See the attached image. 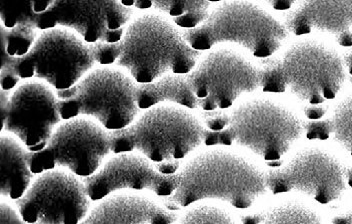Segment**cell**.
<instances>
[{"label": "cell", "instance_id": "1", "mask_svg": "<svg viewBox=\"0 0 352 224\" xmlns=\"http://www.w3.org/2000/svg\"><path fill=\"white\" fill-rule=\"evenodd\" d=\"M90 47L98 64H116L138 84L154 82L169 73H189L201 56L170 21L156 14L134 19L120 42H98Z\"/></svg>", "mask_w": 352, "mask_h": 224}, {"label": "cell", "instance_id": "2", "mask_svg": "<svg viewBox=\"0 0 352 224\" xmlns=\"http://www.w3.org/2000/svg\"><path fill=\"white\" fill-rule=\"evenodd\" d=\"M178 173L182 182L169 201L182 208L204 199H219L245 210L266 192L263 171L246 158L226 149L198 153Z\"/></svg>", "mask_w": 352, "mask_h": 224}, {"label": "cell", "instance_id": "3", "mask_svg": "<svg viewBox=\"0 0 352 224\" xmlns=\"http://www.w3.org/2000/svg\"><path fill=\"white\" fill-rule=\"evenodd\" d=\"M257 68L264 92H288L310 105L336 98L346 80L340 55L327 44L308 39L292 44L281 57H267Z\"/></svg>", "mask_w": 352, "mask_h": 224}, {"label": "cell", "instance_id": "4", "mask_svg": "<svg viewBox=\"0 0 352 224\" xmlns=\"http://www.w3.org/2000/svg\"><path fill=\"white\" fill-rule=\"evenodd\" d=\"M305 122L292 109L267 99L248 101L228 114L219 132L206 128L208 147L237 146L267 162L280 160L302 137Z\"/></svg>", "mask_w": 352, "mask_h": 224}, {"label": "cell", "instance_id": "5", "mask_svg": "<svg viewBox=\"0 0 352 224\" xmlns=\"http://www.w3.org/2000/svg\"><path fill=\"white\" fill-rule=\"evenodd\" d=\"M193 49L206 51L219 44H236L253 56L267 58L287 39L283 24L246 0H222L199 26L182 33Z\"/></svg>", "mask_w": 352, "mask_h": 224}, {"label": "cell", "instance_id": "6", "mask_svg": "<svg viewBox=\"0 0 352 224\" xmlns=\"http://www.w3.org/2000/svg\"><path fill=\"white\" fill-rule=\"evenodd\" d=\"M113 155L140 151L153 162L184 159L204 142L206 127L182 106L156 105L126 128L109 131Z\"/></svg>", "mask_w": 352, "mask_h": 224}, {"label": "cell", "instance_id": "7", "mask_svg": "<svg viewBox=\"0 0 352 224\" xmlns=\"http://www.w3.org/2000/svg\"><path fill=\"white\" fill-rule=\"evenodd\" d=\"M131 77L114 68L91 70L69 89L56 91L63 120L88 117L109 131L124 129L134 122L140 108Z\"/></svg>", "mask_w": 352, "mask_h": 224}, {"label": "cell", "instance_id": "8", "mask_svg": "<svg viewBox=\"0 0 352 224\" xmlns=\"http://www.w3.org/2000/svg\"><path fill=\"white\" fill-rule=\"evenodd\" d=\"M96 64L90 44L63 27L41 32L23 57L2 53L1 67L10 66L21 80H43L56 91L77 84Z\"/></svg>", "mask_w": 352, "mask_h": 224}, {"label": "cell", "instance_id": "9", "mask_svg": "<svg viewBox=\"0 0 352 224\" xmlns=\"http://www.w3.org/2000/svg\"><path fill=\"white\" fill-rule=\"evenodd\" d=\"M111 153L109 132L81 116L59 125L47 146L39 151H28L26 158L34 175L65 169L83 179L96 173Z\"/></svg>", "mask_w": 352, "mask_h": 224}, {"label": "cell", "instance_id": "10", "mask_svg": "<svg viewBox=\"0 0 352 224\" xmlns=\"http://www.w3.org/2000/svg\"><path fill=\"white\" fill-rule=\"evenodd\" d=\"M184 79L199 100V109L206 111L228 109L243 94L261 88L258 68L239 52L224 48L200 57Z\"/></svg>", "mask_w": 352, "mask_h": 224}, {"label": "cell", "instance_id": "11", "mask_svg": "<svg viewBox=\"0 0 352 224\" xmlns=\"http://www.w3.org/2000/svg\"><path fill=\"white\" fill-rule=\"evenodd\" d=\"M351 184V169L324 149L305 148L280 169L264 173L266 188L274 195L297 192L321 204L338 201Z\"/></svg>", "mask_w": 352, "mask_h": 224}, {"label": "cell", "instance_id": "12", "mask_svg": "<svg viewBox=\"0 0 352 224\" xmlns=\"http://www.w3.org/2000/svg\"><path fill=\"white\" fill-rule=\"evenodd\" d=\"M85 182L69 171L41 173L16 206L25 223H82L89 210Z\"/></svg>", "mask_w": 352, "mask_h": 224}, {"label": "cell", "instance_id": "13", "mask_svg": "<svg viewBox=\"0 0 352 224\" xmlns=\"http://www.w3.org/2000/svg\"><path fill=\"white\" fill-rule=\"evenodd\" d=\"M133 11L120 0H54L39 15V32L63 27L76 32L85 42H120Z\"/></svg>", "mask_w": 352, "mask_h": 224}, {"label": "cell", "instance_id": "14", "mask_svg": "<svg viewBox=\"0 0 352 224\" xmlns=\"http://www.w3.org/2000/svg\"><path fill=\"white\" fill-rule=\"evenodd\" d=\"M46 82L25 80L11 92L2 131L17 138L30 151H39L60 124L58 98Z\"/></svg>", "mask_w": 352, "mask_h": 224}, {"label": "cell", "instance_id": "15", "mask_svg": "<svg viewBox=\"0 0 352 224\" xmlns=\"http://www.w3.org/2000/svg\"><path fill=\"white\" fill-rule=\"evenodd\" d=\"M92 201L123 190H149L160 197H170L182 182L179 173L164 175L151 160L131 153H116L96 173L83 177Z\"/></svg>", "mask_w": 352, "mask_h": 224}, {"label": "cell", "instance_id": "16", "mask_svg": "<svg viewBox=\"0 0 352 224\" xmlns=\"http://www.w3.org/2000/svg\"><path fill=\"white\" fill-rule=\"evenodd\" d=\"M283 22L296 36L322 33L341 46H352V0H296Z\"/></svg>", "mask_w": 352, "mask_h": 224}, {"label": "cell", "instance_id": "17", "mask_svg": "<svg viewBox=\"0 0 352 224\" xmlns=\"http://www.w3.org/2000/svg\"><path fill=\"white\" fill-rule=\"evenodd\" d=\"M177 223V217L162 206L138 195H109L89 212L83 224Z\"/></svg>", "mask_w": 352, "mask_h": 224}, {"label": "cell", "instance_id": "18", "mask_svg": "<svg viewBox=\"0 0 352 224\" xmlns=\"http://www.w3.org/2000/svg\"><path fill=\"white\" fill-rule=\"evenodd\" d=\"M14 136L2 131L0 135V195L17 201L28 192L34 173L28 166V149Z\"/></svg>", "mask_w": 352, "mask_h": 224}, {"label": "cell", "instance_id": "19", "mask_svg": "<svg viewBox=\"0 0 352 224\" xmlns=\"http://www.w3.org/2000/svg\"><path fill=\"white\" fill-rule=\"evenodd\" d=\"M136 101L140 109L173 103L187 109H199V100L187 88L184 74L169 73L154 82L138 84Z\"/></svg>", "mask_w": 352, "mask_h": 224}, {"label": "cell", "instance_id": "20", "mask_svg": "<svg viewBox=\"0 0 352 224\" xmlns=\"http://www.w3.org/2000/svg\"><path fill=\"white\" fill-rule=\"evenodd\" d=\"M126 8L140 10H153L173 17L176 26L186 29L197 27L206 18L208 0H120Z\"/></svg>", "mask_w": 352, "mask_h": 224}, {"label": "cell", "instance_id": "21", "mask_svg": "<svg viewBox=\"0 0 352 224\" xmlns=\"http://www.w3.org/2000/svg\"><path fill=\"white\" fill-rule=\"evenodd\" d=\"M351 118L352 101L349 95L334 108L329 118L305 122L307 139L324 140L331 138L334 144L351 155Z\"/></svg>", "mask_w": 352, "mask_h": 224}, {"label": "cell", "instance_id": "22", "mask_svg": "<svg viewBox=\"0 0 352 224\" xmlns=\"http://www.w3.org/2000/svg\"><path fill=\"white\" fill-rule=\"evenodd\" d=\"M242 223L272 224V223H321L322 219L316 210L307 204L298 201H287L245 215L241 219Z\"/></svg>", "mask_w": 352, "mask_h": 224}, {"label": "cell", "instance_id": "23", "mask_svg": "<svg viewBox=\"0 0 352 224\" xmlns=\"http://www.w3.org/2000/svg\"><path fill=\"white\" fill-rule=\"evenodd\" d=\"M54 3V0H0L1 24L6 28L17 25L36 28L39 15L50 10Z\"/></svg>", "mask_w": 352, "mask_h": 224}, {"label": "cell", "instance_id": "24", "mask_svg": "<svg viewBox=\"0 0 352 224\" xmlns=\"http://www.w3.org/2000/svg\"><path fill=\"white\" fill-rule=\"evenodd\" d=\"M38 29L30 25L6 28L1 24L2 53L11 57L25 56L38 38Z\"/></svg>", "mask_w": 352, "mask_h": 224}, {"label": "cell", "instance_id": "25", "mask_svg": "<svg viewBox=\"0 0 352 224\" xmlns=\"http://www.w3.org/2000/svg\"><path fill=\"white\" fill-rule=\"evenodd\" d=\"M178 223H236L228 210L211 204L195 206L182 214Z\"/></svg>", "mask_w": 352, "mask_h": 224}, {"label": "cell", "instance_id": "26", "mask_svg": "<svg viewBox=\"0 0 352 224\" xmlns=\"http://www.w3.org/2000/svg\"><path fill=\"white\" fill-rule=\"evenodd\" d=\"M0 223H25L19 210L17 212L16 208L8 201H6L2 197L0 201Z\"/></svg>", "mask_w": 352, "mask_h": 224}, {"label": "cell", "instance_id": "27", "mask_svg": "<svg viewBox=\"0 0 352 224\" xmlns=\"http://www.w3.org/2000/svg\"><path fill=\"white\" fill-rule=\"evenodd\" d=\"M21 79L17 76L14 70L10 66H4L1 67L0 71V85H1V90L4 91H12L14 88L21 82Z\"/></svg>", "mask_w": 352, "mask_h": 224}, {"label": "cell", "instance_id": "28", "mask_svg": "<svg viewBox=\"0 0 352 224\" xmlns=\"http://www.w3.org/2000/svg\"><path fill=\"white\" fill-rule=\"evenodd\" d=\"M208 1L212 3V2H220L222 0H208ZM263 1H265L268 5L272 6L275 10L285 11L290 10L296 0H263Z\"/></svg>", "mask_w": 352, "mask_h": 224}, {"label": "cell", "instance_id": "29", "mask_svg": "<svg viewBox=\"0 0 352 224\" xmlns=\"http://www.w3.org/2000/svg\"><path fill=\"white\" fill-rule=\"evenodd\" d=\"M305 114L310 120H318L327 114V108L318 106V105H309L305 106Z\"/></svg>", "mask_w": 352, "mask_h": 224}, {"label": "cell", "instance_id": "30", "mask_svg": "<svg viewBox=\"0 0 352 224\" xmlns=\"http://www.w3.org/2000/svg\"><path fill=\"white\" fill-rule=\"evenodd\" d=\"M156 169L164 175H173L179 169L178 160H167V162H157Z\"/></svg>", "mask_w": 352, "mask_h": 224}, {"label": "cell", "instance_id": "31", "mask_svg": "<svg viewBox=\"0 0 352 224\" xmlns=\"http://www.w3.org/2000/svg\"><path fill=\"white\" fill-rule=\"evenodd\" d=\"M332 223H352V214L351 212H347L345 214L338 215L336 219L332 221Z\"/></svg>", "mask_w": 352, "mask_h": 224}, {"label": "cell", "instance_id": "32", "mask_svg": "<svg viewBox=\"0 0 352 224\" xmlns=\"http://www.w3.org/2000/svg\"><path fill=\"white\" fill-rule=\"evenodd\" d=\"M343 64L346 66L347 71L351 72V52L349 51L347 53L344 54V61H343Z\"/></svg>", "mask_w": 352, "mask_h": 224}]
</instances>
